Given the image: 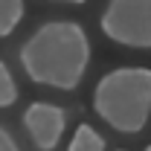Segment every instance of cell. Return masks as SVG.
<instances>
[{"instance_id": "1", "label": "cell", "mask_w": 151, "mask_h": 151, "mask_svg": "<svg viewBox=\"0 0 151 151\" xmlns=\"http://www.w3.org/2000/svg\"><path fill=\"white\" fill-rule=\"evenodd\" d=\"M18 58L29 81L70 93L90 67V38L76 20H50L26 38Z\"/></svg>"}, {"instance_id": "2", "label": "cell", "mask_w": 151, "mask_h": 151, "mask_svg": "<svg viewBox=\"0 0 151 151\" xmlns=\"http://www.w3.org/2000/svg\"><path fill=\"white\" fill-rule=\"evenodd\" d=\"M96 116L119 134H139L151 119V70L119 67L99 78L93 90Z\"/></svg>"}, {"instance_id": "3", "label": "cell", "mask_w": 151, "mask_h": 151, "mask_svg": "<svg viewBox=\"0 0 151 151\" xmlns=\"http://www.w3.org/2000/svg\"><path fill=\"white\" fill-rule=\"evenodd\" d=\"M99 26L119 47L151 50V0H108Z\"/></svg>"}, {"instance_id": "4", "label": "cell", "mask_w": 151, "mask_h": 151, "mask_svg": "<svg viewBox=\"0 0 151 151\" xmlns=\"http://www.w3.org/2000/svg\"><path fill=\"white\" fill-rule=\"evenodd\" d=\"M67 125V113L64 108H58L52 102H32L23 111V128L32 137L38 151H52L64 134Z\"/></svg>"}, {"instance_id": "5", "label": "cell", "mask_w": 151, "mask_h": 151, "mask_svg": "<svg viewBox=\"0 0 151 151\" xmlns=\"http://www.w3.org/2000/svg\"><path fill=\"white\" fill-rule=\"evenodd\" d=\"M67 151H105V139H102V134L96 131L93 125H78L73 134V139H70V148Z\"/></svg>"}, {"instance_id": "6", "label": "cell", "mask_w": 151, "mask_h": 151, "mask_svg": "<svg viewBox=\"0 0 151 151\" xmlns=\"http://www.w3.org/2000/svg\"><path fill=\"white\" fill-rule=\"evenodd\" d=\"M23 20V0H0V38H9Z\"/></svg>"}, {"instance_id": "7", "label": "cell", "mask_w": 151, "mask_h": 151, "mask_svg": "<svg viewBox=\"0 0 151 151\" xmlns=\"http://www.w3.org/2000/svg\"><path fill=\"white\" fill-rule=\"evenodd\" d=\"M18 102V84L12 78V70L6 67V61H0V108H12Z\"/></svg>"}, {"instance_id": "8", "label": "cell", "mask_w": 151, "mask_h": 151, "mask_svg": "<svg viewBox=\"0 0 151 151\" xmlns=\"http://www.w3.org/2000/svg\"><path fill=\"white\" fill-rule=\"evenodd\" d=\"M0 151H20V145L15 142V137L0 125Z\"/></svg>"}, {"instance_id": "9", "label": "cell", "mask_w": 151, "mask_h": 151, "mask_svg": "<svg viewBox=\"0 0 151 151\" xmlns=\"http://www.w3.org/2000/svg\"><path fill=\"white\" fill-rule=\"evenodd\" d=\"M50 3H73V6H81V3H87V0H50Z\"/></svg>"}, {"instance_id": "10", "label": "cell", "mask_w": 151, "mask_h": 151, "mask_svg": "<svg viewBox=\"0 0 151 151\" xmlns=\"http://www.w3.org/2000/svg\"><path fill=\"white\" fill-rule=\"evenodd\" d=\"M145 151H151V145H145Z\"/></svg>"}]
</instances>
